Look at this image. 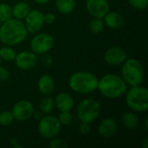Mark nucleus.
Returning a JSON list of instances; mask_svg holds the SVG:
<instances>
[{
  "label": "nucleus",
  "instance_id": "10",
  "mask_svg": "<svg viewBox=\"0 0 148 148\" xmlns=\"http://www.w3.org/2000/svg\"><path fill=\"white\" fill-rule=\"evenodd\" d=\"M16 66L21 70H30L34 69L38 62L37 55L33 51H22L16 54L15 57Z\"/></svg>",
  "mask_w": 148,
  "mask_h": 148
},
{
  "label": "nucleus",
  "instance_id": "37",
  "mask_svg": "<svg viewBox=\"0 0 148 148\" xmlns=\"http://www.w3.org/2000/svg\"><path fill=\"white\" fill-rule=\"evenodd\" d=\"M145 128H146V130H148V119L147 118L145 120Z\"/></svg>",
  "mask_w": 148,
  "mask_h": 148
},
{
  "label": "nucleus",
  "instance_id": "24",
  "mask_svg": "<svg viewBox=\"0 0 148 148\" xmlns=\"http://www.w3.org/2000/svg\"><path fill=\"white\" fill-rule=\"evenodd\" d=\"M12 17V8L8 3H0V21L3 23Z\"/></svg>",
  "mask_w": 148,
  "mask_h": 148
},
{
  "label": "nucleus",
  "instance_id": "18",
  "mask_svg": "<svg viewBox=\"0 0 148 148\" xmlns=\"http://www.w3.org/2000/svg\"><path fill=\"white\" fill-rule=\"evenodd\" d=\"M30 11V6L26 2H18L12 8V16L16 19H24Z\"/></svg>",
  "mask_w": 148,
  "mask_h": 148
},
{
  "label": "nucleus",
  "instance_id": "32",
  "mask_svg": "<svg viewBox=\"0 0 148 148\" xmlns=\"http://www.w3.org/2000/svg\"><path fill=\"white\" fill-rule=\"evenodd\" d=\"M42 62L45 66H50L52 64V57L50 56H45L42 58Z\"/></svg>",
  "mask_w": 148,
  "mask_h": 148
},
{
  "label": "nucleus",
  "instance_id": "6",
  "mask_svg": "<svg viewBox=\"0 0 148 148\" xmlns=\"http://www.w3.org/2000/svg\"><path fill=\"white\" fill-rule=\"evenodd\" d=\"M101 111V107L99 101L95 99H86L81 101L76 108L78 119L82 122L91 123L98 119Z\"/></svg>",
  "mask_w": 148,
  "mask_h": 148
},
{
  "label": "nucleus",
  "instance_id": "30",
  "mask_svg": "<svg viewBox=\"0 0 148 148\" xmlns=\"http://www.w3.org/2000/svg\"><path fill=\"white\" fill-rule=\"evenodd\" d=\"M10 74L9 69L0 65V81L2 82L7 81L10 77Z\"/></svg>",
  "mask_w": 148,
  "mask_h": 148
},
{
  "label": "nucleus",
  "instance_id": "35",
  "mask_svg": "<svg viewBox=\"0 0 148 148\" xmlns=\"http://www.w3.org/2000/svg\"><path fill=\"white\" fill-rule=\"evenodd\" d=\"M50 0H34L35 3H36L37 4H46L49 2Z\"/></svg>",
  "mask_w": 148,
  "mask_h": 148
},
{
  "label": "nucleus",
  "instance_id": "16",
  "mask_svg": "<svg viewBox=\"0 0 148 148\" xmlns=\"http://www.w3.org/2000/svg\"><path fill=\"white\" fill-rule=\"evenodd\" d=\"M39 92L43 95H50L55 90V81L49 75H42L37 81Z\"/></svg>",
  "mask_w": 148,
  "mask_h": 148
},
{
  "label": "nucleus",
  "instance_id": "2",
  "mask_svg": "<svg viewBox=\"0 0 148 148\" xmlns=\"http://www.w3.org/2000/svg\"><path fill=\"white\" fill-rule=\"evenodd\" d=\"M97 89L108 99H118L126 94L127 85L121 76L108 74L99 80Z\"/></svg>",
  "mask_w": 148,
  "mask_h": 148
},
{
  "label": "nucleus",
  "instance_id": "4",
  "mask_svg": "<svg viewBox=\"0 0 148 148\" xmlns=\"http://www.w3.org/2000/svg\"><path fill=\"white\" fill-rule=\"evenodd\" d=\"M144 68L141 62L134 58H129L122 63L121 77L130 87L141 85L144 80Z\"/></svg>",
  "mask_w": 148,
  "mask_h": 148
},
{
  "label": "nucleus",
  "instance_id": "22",
  "mask_svg": "<svg viewBox=\"0 0 148 148\" xmlns=\"http://www.w3.org/2000/svg\"><path fill=\"white\" fill-rule=\"evenodd\" d=\"M16 53L11 46H4L0 49V58L5 62H12L15 60Z\"/></svg>",
  "mask_w": 148,
  "mask_h": 148
},
{
  "label": "nucleus",
  "instance_id": "9",
  "mask_svg": "<svg viewBox=\"0 0 148 148\" xmlns=\"http://www.w3.org/2000/svg\"><path fill=\"white\" fill-rule=\"evenodd\" d=\"M34 111L32 102L28 100H21L13 106L11 113L17 121H26L32 117Z\"/></svg>",
  "mask_w": 148,
  "mask_h": 148
},
{
  "label": "nucleus",
  "instance_id": "21",
  "mask_svg": "<svg viewBox=\"0 0 148 148\" xmlns=\"http://www.w3.org/2000/svg\"><path fill=\"white\" fill-rule=\"evenodd\" d=\"M54 108H55L54 99L49 95H44V97L42 98V100L40 101L39 109L44 115L49 114L53 111Z\"/></svg>",
  "mask_w": 148,
  "mask_h": 148
},
{
  "label": "nucleus",
  "instance_id": "20",
  "mask_svg": "<svg viewBox=\"0 0 148 148\" xmlns=\"http://www.w3.org/2000/svg\"><path fill=\"white\" fill-rule=\"evenodd\" d=\"M75 6V0H56L57 10L64 15L71 13Z\"/></svg>",
  "mask_w": 148,
  "mask_h": 148
},
{
  "label": "nucleus",
  "instance_id": "13",
  "mask_svg": "<svg viewBox=\"0 0 148 148\" xmlns=\"http://www.w3.org/2000/svg\"><path fill=\"white\" fill-rule=\"evenodd\" d=\"M86 9L92 16L103 18L109 11L110 6L107 0H87Z\"/></svg>",
  "mask_w": 148,
  "mask_h": 148
},
{
  "label": "nucleus",
  "instance_id": "17",
  "mask_svg": "<svg viewBox=\"0 0 148 148\" xmlns=\"http://www.w3.org/2000/svg\"><path fill=\"white\" fill-rule=\"evenodd\" d=\"M106 25L113 29H120L124 24V17L123 16L116 11H111L108 12L106 16L103 17Z\"/></svg>",
  "mask_w": 148,
  "mask_h": 148
},
{
  "label": "nucleus",
  "instance_id": "28",
  "mask_svg": "<svg viewBox=\"0 0 148 148\" xmlns=\"http://www.w3.org/2000/svg\"><path fill=\"white\" fill-rule=\"evenodd\" d=\"M49 147L50 148H67L69 146L65 142V140L56 138V137H54L52 139H49Z\"/></svg>",
  "mask_w": 148,
  "mask_h": 148
},
{
  "label": "nucleus",
  "instance_id": "29",
  "mask_svg": "<svg viewBox=\"0 0 148 148\" xmlns=\"http://www.w3.org/2000/svg\"><path fill=\"white\" fill-rule=\"evenodd\" d=\"M91 131V127L90 123H86V122H82V124L79 127V132L82 135H88Z\"/></svg>",
  "mask_w": 148,
  "mask_h": 148
},
{
  "label": "nucleus",
  "instance_id": "3",
  "mask_svg": "<svg viewBox=\"0 0 148 148\" xmlns=\"http://www.w3.org/2000/svg\"><path fill=\"white\" fill-rule=\"evenodd\" d=\"M98 82L99 79L93 73L88 71H77L69 77V86L75 93L88 95L97 89Z\"/></svg>",
  "mask_w": 148,
  "mask_h": 148
},
{
  "label": "nucleus",
  "instance_id": "5",
  "mask_svg": "<svg viewBox=\"0 0 148 148\" xmlns=\"http://www.w3.org/2000/svg\"><path fill=\"white\" fill-rule=\"evenodd\" d=\"M126 104L134 112H147L148 110L147 88L140 85L131 87L126 92Z\"/></svg>",
  "mask_w": 148,
  "mask_h": 148
},
{
  "label": "nucleus",
  "instance_id": "31",
  "mask_svg": "<svg viewBox=\"0 0 148 148\" xmlns=\"http://www.w3.org/2000/svg\"><path fill=\"white\" fill-rule=\"evenodd\" d=\"M43 19H44V23H46L48 24H52L56 21V16L54 13L49 12V13L43 15Z\"/></svg>",
  "mask_w": 148,
  "mask_h": 148
},
{
  "label": "nucleus",
  "instance_id": "38",
  "mask_svg": "<svg viewBox=\"0 0 148 148\" xmlns=\"http://www.w3.org/2000/svg\"><path fill=\"white\" fill-rule=\"evenodd\" d=\"M1 62H2V60H1V58H0V65H1Z\"/></svg>",
  "mask_w": 148,
  "mask_h": 148
},
{
  "label": "nucleus",
  "instance_id": "15",
  "mask_svg": "<svg viewBox=\"0 0 148 148\" xmlns=\"http://www.w3.org/2000/svg\"><path fill=\"white\" fill-rule=\"evenodd\" d=\"M54 103H55V107L61 112L70 111L74 108L75 101L70 94L61 92L58 95H56V96L55 97Z\"/></svg>",
  "mask_w": 148,
  "mask_h": 148
},
{
  "label": "nucleus",
  "instance_id": "23",
  "mask_svg": "<svg viewBox=\"0 0 148 148\" xmlns=\"http://www.w3.org/2000/svg\"><path fill=\"white\" fill-rule=\"evenodd\" d=\"M104 29V22L102 18L94 17L89 23V30L94 34H99Z\"/></svg>",
  "mask_w": 148,
  "mask_h": 148
},
{
  "label": "nucleus",
  "instance_id": "27",
  "mask_svg": "<svg viewBox=\"0 0 148 148\" xmlns=\"http://www.w3.org/2000/svg\"><path fill=\"white\" fill-rule=\"evenodd\" d=\"M129 4L135 10H143L148 6V0H127Z\"/></svg>",
  "mask_w": 148,
  "mask_h": 148
},
{
  "label": "nucleus",
  "instance_id": "34",
  "mask_svg": "<svg viewBox=\"0 0 148 148\" xmlns=\"http://www.w3.org/2000/svg\"><path fill=\"white\" fill-rule=\"evenodd\" d=\"M44 114L39 110V111H34V113H33V115H32V117L34 116V118L36 119V120H37V121H40L42 118V116H43Z\"/></svg>",
  "mask_w": 148,
  "mask_h": 148
},
{
  "label": "nucleus",
  "instance_id": "25",
  "mask_svg": "<svg viewBox=\"0 0 148 148\" xmlns=\"http://www.w3.org/2000/svg\"><path fill=\"white\" fill-rule=\"evenodd\" d=\"M14 116L11 111H2L0 112V126H10L14 121Z\"/></svg>",
  "mask_w": 148,
  "mask_h": 148
},
{
  "label": "nucleus",
  "instance_id": "12",
  "mask_svg": "<svg viewBox=\"0 0 148 148\" xmlns=\"http://www.w3.org/2000/svg\"><path fill=\"white\" fill-rule=\"evenodd\" d=\"M127 58L126 51L118 46H114L108 49L104 54L105 62L111 66L121 65Z\"/></svg>",
  "mask_w": 148,
  "mask_h": 148
},
{
  "label": "nucleus",
  "instance_id": "1",
  "mask_svg": "<svg viewBox=\"0 0 148 148\" xmlns=\"http://www.w3.org/2000/svg\"><path fill=\"white\" fill-rule=\"evenodd\" d=\"M28 31L22 20L14 17L5 21L0 27V41L8 46L21 43L27 37Z\"/></svg>",
  "mask_w": 148,
  "mask_h": 148
},
{
  "label": "nucleus",
  "instance_id": "26",
  "mask_svg": "<svg viewBox=\"0 0 148 148\" xmlns=\"http://www.w3.org/2000/svg\"><path fill=\"white\" fill-rule=\"evenodd\" d=\"M58 120H59L61 125L69 126L72 123L73 116H72L70 111H62L59 114Z\"/></svg>",
  "mask_w": 148,
  "mask_h": 148
},
{
  "label": "nucleus",
  "instance_id": "14",
  "mask_svg": "<svg viewBox=\"0 0 148 148\" xmlns=\"http://www.w3.org/2000/svg\"><path fill=\"white\" fill-rule=\"evenodd\" d=\"M117 127L118 126L116 121L112 117H108L101 121L98 126V133L100 136L108 139L115 134L117 131Z\"/></svg>",
  "mask_w": 148,
  "mask_h": 148
},
{
  "label": "nucleus",
  "instance_id": "8",
  "mask_svg": "<svg viewBox=\"0 0 148 148\" xmlns=\"http://www.w3.org/2000/svg\"><path fill=\"white\" fill-rule=\"evenodd\" d=\"M54 42V38L50 34L39 33L31 39L30 48L36 55H44L53 48Z\"/></svg>",
  "mask_w": 148,
  "mask_h": 148
},
{
  "label": "nucleus",
  "instance_id": "36",
  "mask_svg": "<svg viewBox=\"0 0 148 148\" xmlns=\"http://www.w3.org/2000/svg\"><path fill=\"white\" fill-rule=\"evenodd\" d=\"M142 147L147 148L148 147V138L147 137L144 140H143V144H142Z\"/></svg>",
  "mask_w": 148,
  "mask_h": 148
},
{
  "label": "nucleus",
  "instance_id": "19",
  "mask_svg": "<svg viewBox=\"0 0 148 148\" xmlns=\"http://www.w3.org/2000/svg\"><path fill=\"white\" fill-rule=\"evenodd\" d=\"M123 125L129 130H135L138 128L140 121L138 116L133 112H125L121 117Z\"/></svg>",
  "mask_w": 148,
  "mask_h": 148
},
{
  "label": "nucleus",
  "instance_id": "33",
  "mask_svg": "<svg viewBox=\"0 0 148 148\" xmlns=\"http://www.w3.org/2000/svg\"><path fill=\"white\" fill-rule=\"evenodd\" d=\"M10 145L13 147L14 148H22L23 147L21 145H19V141H18V139H16V137L12 138L10 140Z\"/></svg>",
  "mask_w": 148,
  "mask_h": 148
},
{
  "label": "nucleus",
  "instance_id": "11",
  "mask_svg": "<svg viewBox=\"0 0 148 148\" xmlns=\"http://www.w3.org/2000/svg\"><path fill=\"white\" fill-rule=\"evenodd\" d=\"M25 20V27L28 31V33L31 34H36L42 28L44 24V19H43V14L37 10H33L29 12L27 16L24 18Z\"/></svg>",
  "mask_w": 148,
  "mask_h": 148
},
{
  "label": "nucleus",
  "instance_id": "7",
  "mask_svg": "<svg viewBox=\"0 0 148 148\" xmlns=\"http://www.w3.org/2000/svg\"><path fill=\"white\" fill-rule=\"evenodd\" d=\"M62 129V125L57 117L45 114L39 121L38 124V132L40 135L47 140L56 137Z\"/></svg>",
  "mask_w": 148,
  "mask_h": 148
}]
</instances>
